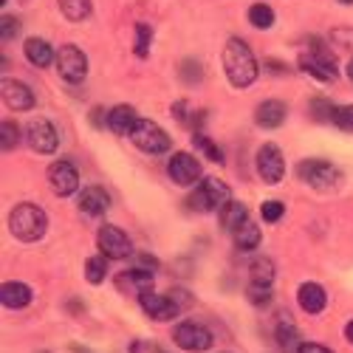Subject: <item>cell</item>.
Here are the masks:
<instances>
[{
	"label": "cell",
	"instance_id": "8fae6325",
	"mask_svg": "<svg viewBox=\"0 0 353 353\" xmlns=\"http://www.w3.org/2000/svg\"><path fill=\"white\" fill-rule=\"evenodd\" d=\"M28 147L37 153H54L57 144H60V136H57V128L48 119H32L28 122Z\"/></svg>",
	"mask_w": 353,
	"mask_h": 353
},
{
	"label": "cell",
	"instance_id": "83f0119b",
	"mask_svg": "<svg viewBox=\"0 0 353 353\" xmlns=\"http://www.w3.org/2000/svg\"><path fill=\"white\" fill-rule=\"evenodd\" d=\"M249 20H252V26H257V28H269V26L274 23V12H272L266 3H254V6L249 9Z\"/></svg>",
	"mask_w": 353,
	"mask_h": 353
},
{
	"label": "cell",
	"instance_id": "e0dca14e",
	"mask_svg": "<svg viewBox=\"0 0 353 353\" xmlns=\"http://www.w3.org/2000/svg\"><path fill=\"white\" fill-rule=\"evenodd\" d=\"M254 122L266 130H274L285 122V102L280 99H266L257 110H254Z\"/></svg>",
	"mask_w": 353,
	"mask_h": 353
},
{
	"label": "cell",
	"instance_id": "7c38bea8",
	"mask_svg": "<svg viewBox=\"0 0 353 353\" xmlns=\"http://www.w3.org/2000/svg\"><path fill=\"white\" fill-rule=\"evenodd\" d=\"M46 175H48V184L57 195H74L79 187V172L71 161H54Z\"/></svg>",
	"mask_w": 353,
	"mask_h": 353
},
{
	"label": "cell",
	"instance_id": "8d00e7d4",
	"mask_svg": "<svg viewBox=\"0 0 353 353\" xmlns=\"http://www.w3.org/2000/svg\"><path fill=\"white\" fill-rule=\"evenodd\" d=\"M297 353H331V350L322 347V345H316V342H303V345L297 347Z\"/></svg>",
	"mask_w": 353,
	"mask_h": 353
},
{
	"label": "cell",
	"instance_id": "cb8c5ba5",
	"mask_svg": "<svg viewBox=\"0 0 353 353\" xmlns=\"http://www.w3.org/2000/svg\"><path fill=\"white\" fill-rule=\"evenodd\" d=\"M252 272V283H260V285H272L274 283V274H277V269H274V263L269 260V257H257L252 266H249Z\"/></svg>",
	"mask_w": 353,
	"mask_h": 353
},
{
	"label": "cell",
	"instance_id": "d590c367",
	"mask_svg": "<svg viewBox=\"0 0 353 353\" xmlns=\"http://www.w3.org/2000/svg\"><path fill=\"white\" fill-rule=\"evenodd\" d=\"M181 77H184V79L190 77V79L195 82V79L201 77V65H198V63H192V60H190V63H184V68H181Z\"/></svg>",
	"mask_w": 353,
	"mask_h": 353
},
{
	"label": "cell",
	"instance_id": "4dcf8cb0",
	"mask_svg": "<svg viewBox=\"0 0 353 353\" xmlns=\"http://www.w3.org/2000/svg\"><path fill=\"white\" fill-rule=\"evenodd\" d=\"M285 207H283V201H263V207H260V215L263 221H269V223H277L283 218Z\"/></svg>",
	"mask_w": 353,
	"mask_h": 353
},
{
	"label": "cell",
	"instance_id": "9c48e42d",
	"mask_svg": "<svg viewBox=\"0 0 353 353\" xmlns=\"http://www.w3.org/2000/svg\"><path fill=\"white\" fill-rule=\"evenodd\" d=\"M57 71L65 82H82L85 74H88V60L85 54L77 48V46H63L60 54H57Z\"/></svg>",
	"mask_w": 353,
	"mask_h": 353
},
{
	"label": "cell",
	"instance_id": "7402d4cb",
	"mask_svg": "<svg viewBox=\"0 0 353 353\" xmlns=\"http://www.w3.org/2000/svg\"><path fill=\"white\" fill-rule=\"evenodd\" d=\"M232 238H234V246H238L241 252H249V249H254L260 243V229H257V223L252 218H246L238 229L232 232Z\"/></svg>",
	"mask_w": 353,
	"mask_h": 353
},
{
	"label": "cell",
	"instance_id": "836d02e7",
	"mask_svg": "<svg viewBox=\"0 0 353 353\" xmlns=\"http://www.w3.org/2000/svg\"><path fill=\"white\" fill-rule=\"evenodd\" d=\"M0 144H3V150H12V147L17 144V125L14 122L0 125Z\"/></svg>",
	"mask_w": 353,
	"mask_h": 353
},
{
	"label": "cell",
	"instance_id": "30bf717a",
	"mask_svg": "<svg viewBox=\"0 0 353 353\" xmlns=\"http://www.w3.org/2000/svg\"><path fill=\"white\" fill-rule=\"evenodd\" d=\"M139 303H141V308H144V314L150 316V319H156V322H170V319H175L181 314V308L172 303V297L167 294H156V291H144L141 297H139Z\"/></svg>",
	"mask_w": 353,
	"mask_h": 353
},
{
	"label": "cell",
	"instance_id": "3957f363",
	"mask_svg": "<svg viewBox=\"0 0 353 353\" xmlns=\"http://www.w3.org/2000/svg\"><path fill=\"white\" fill-rule=\"evenodd\" d=\"M297 179L305 181L308 187L319 190V192H328L336 190L342 181V172L331 164V161H322V159H305L297 164Z\"/></svg>",
	"mask_w": 353,
	"mask_h": 353
},
{
	"label": "cell",
	"instance_id": "60d3db41",
	"mask_svg": "<svg viewBox=\"0 0 353 353\" xmlns=\"http://www.w3.org/2000/svg\"><path fill=\"white\" fill-rule=\"evenodd\" d=\"M339 3H353V0H339Z\"/></svg>",
	"mask_w": 353,
	"mask_h": 353
},
{
	"label": "cell",
	"instance_id": "ac0fdd59",
	"mask_svg": "<svg viewBox=\"0 0 353 353\" xmlns=\"http://www.w3.org/2000/svg\"><path fill=\"white\" fill-rule=\"evenodd\" d=\"M136 122H139V116H136V110L130 105H116L108 113V128L116 136H130L133 128H136Z\"/></svg>",
	"mask_w": 353,
	"mask_h": 353
},
{
	"label": "cell",
	"instance_id": "f35d334b",
	"mask_svg": "<svg viewBox=\"0 0 353 353\" xmlns=\"http://www.w3.org/2000/svg\"><path fill=\"white\" fill-rule=\"evenodd\" d=\"M347 77L353 79V60H350V65H347Z\"/></svg>",
	"mask_w": 353,
	"mask_h": 353
},
{
	"label": "cell",
	"instance_id": "44dd1931",
	"mask_svg": "<svg viewBox=\"0 0 353 353\" xmlns=\"http://www.w3.org/2000/svg\"><path fill=\"white\" fill-rule=\"evenodd\" d=\"M26 57H28V60H32L37 68H48L51 60H54V48H51V43L40 40V37H28V40H26Z\"/></svg>",
	"mask_w": 353,
	"mask_h": 353
},
{
	"label": "cell",
	"instance_id": "ab89813d",
	"mask_svg": "<svg viewBox=\"0 0 353 353\" xmlns=\"http://www.w3.org/2000/svg\"><path fill=\"white\" fill-rule=\"evenodd\" d=\"M74 350H77V353H88V350H82V347H74Z\"/></svg>",
	"mask_w": 353,
	"mask_h": 353
},
{
	"label": "cell",
	"instance_id": "d6a6232c",
	"mask_svg": "<svg viewBox=\"0 0 353 353\" xmlns=\"http://www.w3.org/2000/svg\"><path fill=\"white\" fill-rule=\"evenodd\" d=\"M150 51V26H136V54L147 57Z\"/></svg>",
	"mask_w": 353,
	"mask_h": 353
},
{
	"label": "cell",
	"instance_id": "7a4b0ae2",
	"mask_svg": "<svg viewBox=\"0 0 353 353\" xmlns=\"http://www.w3.org/2000/svg\"><path fill=\"white\" fill-rule=\"evenodd\" d=\"M46 226H48V218L40 207H34V203H20V207H14L9 215V229L23 243L40 241L46 234Z\"/></svg>",
	"mask_w": 353,
	"mask_h": 353
},
{
	"label": "cell",
	"instance_id": "f1b7e54d",
	"mask_svg": "<svg viewBox=\"0 0 353 353\" xmlns=\"http://www.w3.org/2000/svg\"><path fill=\"white\" fill-rule=\"evenodd\" d=\"M334 125L345 133H353V105H339L334 108Z\"/></svg>",
	"mask_w": 353,
	"mask_h": 353
},
{
	"label": "cell",
	"instance_id": "f546056e",
	"mask_svg": "<svg viewBox=\"0 0 353 353\" xmlns=\"http://www.w3.org/2000/svg\"><path fill=\"white\" fill-rule=\"evenodd\" d=\"M195 147H198V150H203V153H207L215 164H221L223 161V156H221V150H218V144L212 141V139H207V136H203L201 130L195 133Z\"/></svg>",
	"mask_w": 353,
	"mask_h": 353
},
{
	"label": "cell",
	"instance_id": "1f68e13d",
	"mask_svg": "<svg viewBox=\"0 0 353 353\" xmlns=\"http://www.w3.org/2000/svg\"><path fill=\"white\" fill-rule=\"evenodd\" d=\"M249 300L254 305H266L272 300V285H260V283H252L249 285Z\"/></svg>",
	"mask_w": 353,
	"mask_h": 353
},
{
	"label": "cell",
	"instance_id": "9a60e30c",
	"mask_svg": "<svg viewBox=\"0 0 353 353\" xmlns=\"http://www.w3.org/2000/svg\"><path fill=\"white\" fill-rule=\"evenodd\" d=\"M116 288L125 291V294H141L144 291H153V272H144V269H130V272H122L116 277Z\"/></svg>",
	"mask_w": 353,
	"mask_h": 353
},
{
	"label": "cell",
	"instance_id": "b9f144b4",
	"mask_svg": "<svg viewBox=\"0 0 353 353\" xmlns=\"http://www.w3.org/2000/svg\"><path fill=\"white\" fill-rule=\"evenodd\" d=\"M3 3H6V0H3Z\"/></svg>",
	"mask_w": 353,
	"mask_h": 353
},
{
	"label": "cell",
	"instance_id": "52a82bcc",
	"mask_svg": "<svg viewBox=\"0 0 353 353\" xmlns=\"http://www.w3.org/2000/svg\"><path fill=\"white\" fill-rule=\"evenodd\" d=\"M172 342L184 347V350H192V353H203V350H210L212 347V334L198 325V322H181L179 328L172 331Z\"/></svg>",
	"mask_w": 353,
	"mask_h": 353
},
{
	"label": "cell",
	"instance_id": "4316f807",
	"mask_svg": "<svg viewBox=\"0 0 353 353\" xmlns=\"http://www.w3.org/2000/svg\"><path fill=\"white\" fill-rule=\"evenodd\" d=\"M277 339L283 342V347H294V342H297V328H294V322L285 316V314H280V319H277Z\"/></svg>",
	"mask_w": 353,
	"mask_h": 353
},
{
	"label": "cell",
	"instance_id": "2e32d148",
	"mask_svg": "<svg viewBox=\"0 0 353 353\" xmlns=\"http://www.w3.org/2000/svg\"><path fill=\"white\" fill-rule=\"evenodd\" d=\"M297 300L305 314H322V308L328 305V294L319 283H303L297 288Z\"/></svg>",
	"mask_w": 353,
	"mask_h": 353
},
{
	"label": "cell",
	"instance_id": "e575fe53",
	"mask_svg": "<svg viewBox=\"0 0 353 353\" xmlns=\"http://www.w3.org/2000/svg\"><path fill=\"white\" fill-rule=\"evenodd\" d=\"M14 34H17V20L14 17H3V26H0V37H3V43L12 40Z\"/></svg>",
	"mask_w": 353,
	"mask_h": 353
},
{
	"label": "cell",
	"instance_id": "ffe728a7",
	"mask_svg": "<svg viewBox=\"0 0 353 353\" xmlns=\"http://www.w3.org/2000/svg\"><path fill=\"white\" fill-rule=\"evenodd\" d=\"M0 303L6 308H26L32 303V288L26 283H17V280L3 283V288H0Z\"/></svg>",
	"mask_w": 353,
	"mask_h": 353
},
{
	"label": "cell",
	"instance_id": "484cf974",
	"mask_svg": "<svg viewBox=\"0 0 353 353\" xmlns=\"http://www.w3.org/2000/svg\"><path fill=\"white\" fill-rule=\"evenodd\" d=\"M60 9L68 20L79 23V20H85L88 14H91V0H60Z\"/></svg>",
	"mask_w": 353,
	"mask_h": 353
},
{
	"label": "cell",
	"instance_id": "6da1fadb",
	"mask_svg": "<svg viewBox=\"0 0 353 353\" xmlns=\"http://www.w3.org/2000/svg\"><path fill=\"white\" fill-rule=\"evenodd\" d=\"M223 71H226V79L234 88H249L257 79V71H260L257 68V60H254L252 48L243 40L232 37L223 46Z\"/></svg>",
	"mask_w": 353,
	"mask_h": 353
},
{
	"label": "cell",
	"instance_id": "5bb4252c",
	"mask_svg": "<svg viewBox=\"0 0 353 353\" xmlns=\"http://www.w3.org/2000/svg\"><path fill=\"white\" fill-rule=\"evenodd\" d=\"M3 102L12 110H32L34 108V94L32 88L14 82V79H3Z\"/></svg>",
	"mask_w": 353,
	"mask_h": 353
},
{
	"label": "cell",
	"instance_id": "603a6c76",
	"mask_svg": "<svg viewBox=\"0 0 353 353\" xmlns=\"http://www.w3.org/2000/svg\"><path fill=\"white\" fill-rule=\"evenodd\" d=\"M246 218H249V212H246V207H243L241 201H229L226 207L221 210V226H223L226 232H234Z\"/></svg>",
	"mask_w": 353,
	"mask_h": 353
},
{
	"label": "cell",
	"instance_id": "4fadbf2b",
	"mask_svg": "<svg viewBox=\"0 0 353 353\" xmlns=\"http://www.w3.org/2000/svg\"><path fill=\"white\" fill-rule=\"evenodd\" d=\"M170 179H172L175 184H181V187L198 184V181L203 179L198 159L190 156V153H175V156L170 159Z\"/></svg>",
	"mask_w": 353,
	"mask_h": 353
},
{
	"label": "cell",
	"instance_id": "5b68a950",
	"mask_svg": "<svg viewBox=\"0 0 353 353\" xmlns=\"http://www.w3.org/2000/svg\"><path fill=\"white\" fill-rule=\"evenodd\" d=\"M130 141L139 147L141 153H150V156H161L170 150V136L150 119H139L133 133H130Z\"/></svg>",
	"mask_w": 353,
	"mask_h": 353
},
{
	"label": "cell",
	"instance_id": "277c9868",
	"mask_svg": "<svg viewBox=\"0 0 353 353\" xmlns=\"http://www.w3.org/2000/svg\"><path fill=\"white\" fill-rule=\"evenodd\" d=\"M229 201H232V190L221 179H201L195 192L190 195V207L198 212H212V210H223Z\"/></svg>",
	"mask_w": 353,
	"mask_h": 353
},
{
	"label": "cell",
	"instance_id": "7bdbcfd3",
	"mask_svg": "<svg viewBox=\"0 0 353 353\" xmlns=\"http://www.w3.org/2000/svg\"><path fill=\"white\" fill-rule=\"evenodd\" d=\"M159 353H161V350H159Z\"/></svg>",
	"mask_w": 353,
	"mask_h": 353
},
{
	"label": "cell",
	"instance_id": "d4e9b609",
	"mask_svg": "<svg viewBox=\"0 0 353 353\" xmlns=\"http://www.w3.org/2000/svg\"><path fill=\"white\" fill-rule=\"evenodd\" d=\"M105 277H108V257L105 254L88 257V263H85V280L91 285H99Z\"/></svg>",
	"mask_w": 353,
	"mask_h": 353
},
{
	"label": "cell",
	"instance_id": "d6986e66",
	"mask_svg": "<svg viewBox=\"0 0 353 353\" xmlns=\"http://www.w3.org/2000/svg\"><path fill=\"white\" fill-rule=\"evenodd\" d=\"M110 207V198H108V192L102 190V187H85L82 192H79V210L85 212V215H102L105 210Z\"/></svg>",
	"mask_w": 353,
	"mask_h": 353
},
{
	"label": "cell",
	"instance_id": "ba28073f",
	"mask_svg": "<svg viewBox=\"0 0 353 353\" xmlns=\"http://www.w3.org/2000/svg\"><path fill=\"white\" fill-rule=\"evenodd\" d=\"M99 252L108 260H125V257L133 254V243H130V238H128V234L119 226L105 223L99 229Z\"/></svg>",
	"mask_w": 353,
	"mask_h": 353
},
{
	"label": "cell",
	"instance_id": "8992f818",
	"mask_svg": "<svg viewBox=\"0 0 353 353\" xmlns=\"http://www.w3.org/2000/svg\"><path fill=\"white\" fill-rule=\"evenodd\" d=\"M257 172L260 179L266 184H280L283 175H285V159H283V150L277 144H263L257 150Z\"/></svg>",
	"mask_w": 353,
	"mask_h": 353
},
{
	"label": "cell",
	"instance_id": "74e56055",
	"mask_svg": "<svg viewBox=\"0 0 353 353\" xmlns=\"http://www.w3.org/2000/svg\"><path fill=\"white\" fill-rule=\"evenodd\" d=\"M345 336H347V342L353 345V319L347 322V328H345Z\"/></svg>",
	"mask_w": 353,
	"mask_h": 353
}]
</instances>
